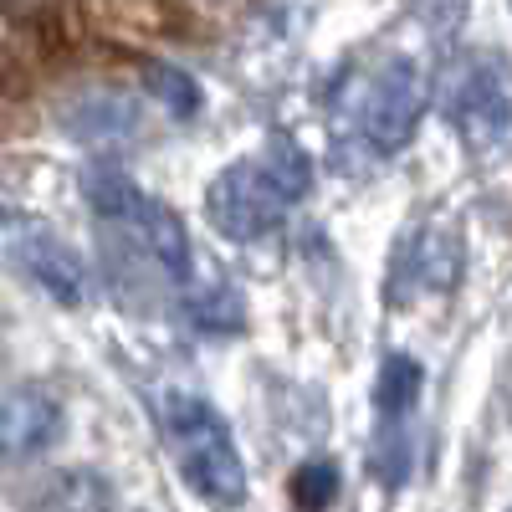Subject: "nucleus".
Masks as SVG:
<instances>
[{
	"label": "nucleus",
	"mask_w": 512,
	"mask_h": 512,
	"mask_svg": "<svg viewBox=\"0 0 512 512\" xmlns=\"http://www.w3.org/2000/svg\"><path fill=\"white\" fill-rule=\"evenodd\" d=\"M159 425L169 446L180 456L185 482L216 507H236L246 502V461L226 431V420L210 410L205 395L195 390H164L159 395Z\"/></svg>",
	"instance_id": "nucleus-1"
},
{
	"label": "nucleus",
	"mask_w": 512,
	"mask_h": 512,
	"mask_svg": "<svg viewBox=\"0 0 512 512\" xmlns=\"http://www.w3.org/2000/svg\"><path fill=\"white\" fill-rule=\"evenodd\" d=\"M292 195L272 180L262 159H236L205 185V221L226 241H262L287 221Z\"/></svg>",
	"instance_id": "nucleus-2"
},
{
	"label": "nucleus",
	"mask_w": 512,
	"mask_h": 512,
	"mask_svg": "<svg viewBox=\"0 0 512 512\" xmlns=\"http://www.w3.org/2000/svg\"><path fill=\"white\" fill-rule=\"evenodd\" d=\"M425 103H431V72H425L415 57H390L364 98V139L379 154H395L415 139V128L425 118Z\"/></svg>",
	"instance_id": "nucleus-3"
},
{
	"label": "nucleus",
	"mask_w": 512,
	"mask_h": 512,
	"mask_svg": "<svg viewBox=\"0 0 512 512\" xmlns=\"http://www.w3.org/2000/svg\"><path fill=\"white\" fill-rule=\"evenodd\" d=\"M451 123L466 139V149H497L512 134V82L497 62H466V72L451 88Z\"/></svg>",
	"instance_id": "nucleus-4"
},
{
	"label": "nucleus",
	"mask_w": 512,
	"mask_h": 512,
	"mask_svg": "<svg viewBox=\"0 0 512 512\" xmlns=\"http://www.w3.org/2000/svg\"><path fill=\"white\" fill-rule=\"evenodd\" d=\"M456 277H461V236H456V226L410 231L395 251L390 303H405L410 292H451Z\"/></svg>",
	"instance_id": "nucleus-5"
},
{
	"label": "nucleus",
	"mask_w": 512,
	"mask_h": 512,
	"mask_svg": "<svg viewBox=\"0 0 512 512\" xmlns=\"http://www.w3.org/2000/svg\"><path fill=\"white\" fill-rule=\"evenodd\" d=\"M62 436V405L41 390H21L11 400H0V472L16 461L41 456Z\"/></svg>",
	"instance_id": "nucleus-6"
},
{
	"label": "nucleus",
	"mask_w": 512,
	"mask_h": 512,
	"mask_svg": "<svg viewBox=\"0 0 512 512\" xmlns=\"http://www.w3.org/2000/svg\"><path fill=\"white\" fill-rule=\"evenodd\" d=\"M16 262L31 272V282L47 292L52 303H62V308L88 303V267H82V256L67 241H57L47 231H26L16 241Z\"/></svg>",
	"instance_id": "nucleus-7"
},
{
	"label": "nucleus",
	"mask_w": 512,
	"mask_h": 512,
	"mask_svg": "<svg viewBox=\"0 0 512 512\" xmlns=\"http://www.w3.org/2000/svg\"><path fill=\"white\" fill-rule=\"evenodd\" d=\"M62 128L77 144H123L139 134V103L118 88H88L67 103Z\"/></svg>",
	"instance_id": "nucleus-8"
},
{
	"label": "nucleus",
	"mask_w": 512,
	"mask_h": 512,
	"mask_svg": "<svg viewBox=\"0 0 512 512\" xmlns=\"http://www.w3.org/2000/svg\"><path fill=\"white\" fill-rule=\"evenodd\" d=\"M113 502H118L113 482L93 466H62V472L41 477V487L31 492V507H57V512H98Z\"/></svg>",
	"instance_id": "nucleus-9"
},
{
	"label": "nucleus",
	"mask_w": 512,
	"mask_h": 512,
	"mask_svg": "<svg viewBox=\"0 0 512 512\" xmlns=\"http://www.w3.org/2000/svg\"><path fill=\"white\" fill-rule=\"evenodd\" d=\"M180 287H185V313L195 328H205V333H241L246 328V303L221 272L200 277L195 287L190 282H180Z\"/></svg>",
	"instance_id": "nucleus-10"
},
{
	"label": "nucleus",
	"mask_w": 512,
	"mask_h": 512,
	"mask_svg": "<svg viewBox=\"0 0 512 512\" xmlns=\"http://www.w3.org/2000/svg\"><path fill=\"white\" fill-rule=\"evenodd\" d=\"M425 390V369L410 359V354H390L379 364V379H374V410L384 425H405L415 400Z\"/></svg>",
	"instance_id": "nucleus-11"
},
{
	"label": "nucleus",
	"mask_w": 512,
	"mask_h": 512,
	"mask_svg": "<svg viewBox=\"0 0 512 512\" xmlns=\"http://www.w3.org/2000/svg\"><path fill=\"white\" fill-rule=\"evenodd\" d=\"M82 190H88L93 216L108 221V226H123L128 216H134V205L144 200V190L128 180L118 164H88L82 169Z\"/></svg>",
	"instance_id": "nucleus-12"
},
{
	"label": "nucleus",
	"mask_w": 512,
	"mask_h": 512,
	"mask_svg": "<svg viewBox=\"0 0 512 512\" xmlns=\"http://www.w3.org/2000/svg\"><path fill=\"white\" fill-rule=\"evenodd\" d=\"M144 88L154 93V103L169 113V118H195L200 113V82L180 67H164V62H149L144 67Z\"/></svg>",
	"instance_id": "nucleus-13"
},
{
	"label": "nucleus",
	"mask_w": 512,
	"mask_h": 512,
	"mask_svg": "<svg viewBox=\"0 0 512 512\" xmlns=\"http://www.w3.org/2000/svg\"><path fill=\"white\" fill-rule=\"evenodd\" d=\"M262 164L272 169V180H277L292 200H303V195L313 190V159L303 154V144H297L292 134H272V139H267Z\"/></svg>",
	"instance_id": "nucleus-14"
},
{
	"label": "nucleus",
	"mask_w": 512,
	"mask_h": 512,
	"mask_svg": "<svg viewBox=\"0 0 512 512\" xmlns=\"http://www.w3.org/2000/svg\"><path fill=\"white\" fill-rule=\"evenodd\" d=\"M287 492H292V502L303 507V512L333 507V497H338V466H333V461H303V466L292 472Z\"/></svg>",
	"instance_id": "nucleus-15"
}]
</instances>
